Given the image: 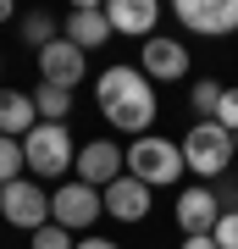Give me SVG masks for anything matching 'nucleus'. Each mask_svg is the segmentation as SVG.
<instances>
[{"mask_svg":"<svg viewBox=\"0 0 238 249\" xmlns=\"http://www.w3.org/2000/svg\"><path fill=\"white\" fill-rule=\"evenodd\" d=\"M94 100H100V111H106V122L116 127V133H150V122H155V89H150V78H144L139 67H106L94 78Z\"/></svg>","mask_w":238,"mask_h":249,"instance_id":"1","label":"nucleus"},{"mask_svg":"<svg viewBox=\"0 0 238 249\" xmlns=\"http://www.w3.org/2000/svg\"><path fill=\"white\" fill-rule=\"evenodd\" d=\"M34 111H39V122H67V111H72V89L39 83V89H34Z\"/></svg>","mask_w":238,"mask_h":249,"instance_id":"16","label":"nucleus"},{"mask_svg":"<svg viewBox=\"0 0 238 249\" xmlns=\"http://www.w3.org/2000/svg\"><path fill=\"white\" fill-rule=\"evenodd\" d=\"M0 22H11V0H0Z\"/></svg>","mask_w":238,"mask_h":249,"instance_id":"25","label":"nucleus"},{"mask_svg":"<svg viewBox=\"0 0 238 249\" xmlns=\"http://www.w3.org/2000/svg\"><path fill=\"white\" fill-rule=\"evenodd\" d=\"M183 249H216V238L205 232V238H183Z\"/></svg>","mask_w":238,"mask_h":249,"instance_id":"24","label":"nucleus"},{"mask_svg":"<svg viewBox=\"0 0 238 249\" xmlns=\"http://www.w3.org/2000/svg\"><path fill=\"white\" fill-rule=\"evenodd\" d=\"M221 222V199L211 183H194L177 194V227H183V238H205V232H216Z\"/></svg>","mask_w":238,"mask_h":249,"instance_id":"8","label":"nucleus"},{"mask_svg":"<svg viewBox=\"0 0 238 249\" xmlns=\"http://www.w3.org/2000/svg\"><path fill=\"white\" fill-rule=\"evenodd\" d=\"M22 166H28V160H22V139H0V188L17 183Z\"/></svg>","mask_w":238,"mask_h":249,"instance_id":"18","label":"nucleus"},{"mask_svg":"<svg viewBox=\"0 0 238 249\" xmlns=\"http://www.w3.org/2000/svg\"><path fill=\"white\" fill-rule=\"evenodd\" d=\"M39 127V111H34V94H17V89H0V139H28Z\"/></svg>","mask_w":238,"mask_h":249,"instance_id":"15","label":"nucleus"},{"mask_svg":"<svg viewBox=\"0 0 238 249\" xmlns=\"http://www.w3.org/2000/svg\"><path fill=\"white\" fill-rule=\"evenodd\" d=\"M78 249H122V244H111V238H100V232H83Z\"/></svg>","mask_w":238,"mask_h":249,"instance_id":"23","label":"nucleus"},{"mask_svg":"<svg viewBox=\"0 0 238 249\" xmlns=\"http://www.w3.org/2000/svg\"><path fill=\"white\" fill-rule=\"evenodd\" d=\"M61 39H72L83 55H89V50H100V45H111L116 34H111V22H106V6H78V11L61 22Z\"/></svg>","mask_w":238,"mask_h":249,"instance_id":"14","label":"nucleus"},{"mask_svg":"<svg viewBox=\"0 0 238 249\" xmlns=\"http://www.w3.org/2000/svg\"><path fill=\"white\" fill-rule=\"evenodd\" d=\"M188 100H194L200 122H211V116H216V106H221V83H216V78H200V83H194V94H188Z\"/></svg>","mask_w":238,"mask_h":249,"instance_id":"19","label":"nucleus"},{"mask_svg":"<svg viewBox=\"0 0 238 249\" xmlns=\"http://www.w3.org/2000/svg\"><path fill=\"white\" fill-rule=\"evenodd\" d=\"M216 249H238V211H221V222H216Z\"/></svg>","mask_w":238,"mask_h":249,"instance_id":"22","label":"nucleus"},{"mask_svg":"<svg viewBox=\"0 0 238 249\" xmlns=\"http://www.w3.org/2000/svg\"><path fill=\"white\" fill-rule=\"evenodd\" d=\"M100 216H106V199H100V188H89V183H78V178L61 183V188L50 194V222H55V227H67L72 238H78V232H89Z\"/></svg>","mask_w":238,"mask_h":249,"instance_id":"5","label":"nucleus"},{"mask_svg":"<svg viewBox=\"0 0 238 249\" xmlns=\"http://www.w3.org/2000/svg\"><path fill=\"white\" fill-rule=\"evenodd\" d=\"M0 216H6L11 227H22L28 238H34L39 227H50V194H44V183L34 178H17L0 188Z\"/></svg>","mask_w":238,"mask_h":249,"instance_id":"6","label":"nucleus"},{"mask_svg":"<svg viewBox=\"0 0 238 249\" xmlns=\"http://www.w3.org/2000/svg\"><path fill=\"white\" fill-rule=\"evenodd\" d=\"M177 22L188 28V34H238V0H177Z\"/></svg>","mask_w":238,"mask_h":249,"instance_id":"7","label":"nucleus"},{"mask_svg":"<svg viewBox=\"0 0 238 249\" xmlns=\"http://www.w3.org/2000/svg\"><path fill=\"white\" fill-rule=\"evenodd\" d=\"M150 194H155V188H144L139 178H128V172H122L111 188H100V199H106V216H111V222H128V227L150 216Z\"/></svg>","mask_w":238,"mask_h":249,"instance_id":"12","label":"nucleus"},{"mask_svg":"<svg viewBox=\"0 0 238 249\" xmlns=\"http://www.w3.org/2000/svg\"><path fill=\"white\" fill-rule=\"evenodd\" d=\"M122 172H128V150H116L111 139H94L78 150V183H89V188H111Z\"/></svg>","mask_w":238,"mask_h":249,"instance_id":"10","label":"nucleus"},{"mask_svg":"<svg viewBox=\"0 0 238 249\" xmlns=\"http://www.w3.org/2000/svg\"><path fill=\"white\" fill-rule=\"evenodd\" d=\"M83 72H89V55L72 45V39H55V45H44V50H39V78H44V83H55V89H78Z\"/></svg>","mask_w":238,"mask_h":249,"instance_id":"11","label":"nucleus"},{"mask_svg":"<svg viewBox=\"0 0 238 249\" xmlns=\"http://www.w3.org/2000/svg\"><path fill=\"white\" fill-rule=\"evenodd\" d=\"M233 150H238V133H233Z\"/></svg>","mask_w":238,"mask_h":249,"instance_id":"26","label":"nucleus"},{"mask_svg":"<svg viewBox=\"0 0 238 249\" xmlns=\"http://www.w3.org/2000/svg\"><path fill=\"white\" fill-rule=\"evenodd\" d=\"M233 133L221 122H194L183 133V166L194 172V178H227V166H233Z\"/></svg>","mask_w":238,"mask_h":249,"instance_id":"4","label":"nucleus"},{"mask_svg":"<svg viewBox=\"0 0 238 249\" xmlns=\"http://www.w3.org/2000/svg\"><path fill=\"white\" fill-rule=\"evenodd\" d=\"M211 122H221L227 133H238V89H221V106H216Z\"/></svg>","mask_w":238,"mask_h":249,"instance_id":"21","label":"nucleus"},{"mask_svg":"<svg viewBox=\"0 0 238 249\" xmlns=\"http://www.w3.org/2000/svg\"><path fill=\"white\" fill-rule=\"evenodd\" d=\"M106 22H111V34H133V39H155L161 6H155V0H111V6H106Z\"/></svg>","mask_w":238,"mask_h":249,"instance_id":"13","label":"nucleus"},{"mask_svg":"<svg viewBox=\"0 0 238 249\" xmlns=\"http://www.w3.org/2000/svg\"><path fill=\"white\" fill-rule=\"evenodd\" d=\"M22 39L34 45V55L44 45H55V39H61V34H55V17H50V11H28V17H22Z\"/></svg>","mask_w":238,"mask_h":249,"instance_id":"17","label":"nucleus"},{"mask_svg":"<svg viewBox=\"0 0 238 249\" xmlns=\"http://www.w3.org/2000/svg\"><path fill=\"white\" fill-rule=\"evenodd\" d=\"M0 67H6V61H0Z\"/></svg>","mask_w":238,"mask_h":249,"instance_id":"27","label":"nucleus"},{"mask_svg":"<svg viewBox=\"0 0 238 249\" xmlns=\"http://www.w3.org/2000/svg\"><path fill=\"white\" fill-rule=\"evenodd\" d=\"M183 172H188V166H183V144H172V139H161V133L133 139V150H128V178H139L144 188H172Z\"/></svg>","mask_w":238,"mask_h":249,"instance_id":"2","label":"nucleus"},{"mask_svg":"<svg viewBox=\"0 0 238 249\" xmlns=\"http://www.w3.org/2000/svg\"><path fill=\"white\" fill-rule=\"evenodd\" d=\"M139 72H144L150 83H177V78H188V45H177V39H166V34L144 39Z\"/></svg>","mask_w":238,"mask_h":249,"instance_id":"9","label":"nucleus"},{"mask_svg":"<svg viewBox=\"0 0 238 249\" xmlns=\"http://www.w3.org/2000/svg\"><path fill=\"white\" fill-rule=\"evenodd\" d=\"M28 244H34V249H78V238H72L67 227H55V222H50V227H39Z\"/></svg>","mask_w":238,"mask_h":249,"instance_id":"20","label":"nucleus"},{"mask_svg":"<svg viewBox=\"0 0 238 249\" xmlns=\"http://www.w3.org/2000/svg\"><path fill=\"white\" fill-rule=\"evenodd\" d=\"M22 160L34 178H67L78 166V144H72L67 122H39L34 133L22 139Z\"/></svg>","mask_w":238,"mask_h":249,"instance_id":"3","label":"nucleus"}]
</instances>
